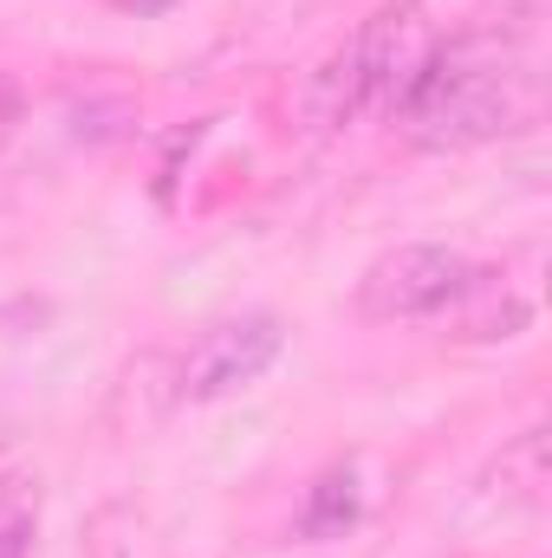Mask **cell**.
Instances as JSON below:
<instances>
[{"label":"cell","instance_id":"7","mask_svg":"<svg viewBox=\"0 0 552 558\" xmlns=\"http://www.w3.org/2000/svg\"><path fill=\"white\" fill-rule=\"evenodd\" d=\"M39 533V474L7 468L0 474V558H26Z\"/></svg>","mask_w":552,"mask_h":558},{"label":"cell","instance_id":"5","mask_svg":"<svg viewBox=\"0 0 552 558\" xmlns=\"http://www.w3.org/2000/svg\"><path fill=\"white\" fill-rule=\"evenodd\" d=\"M552 487V461H547V428H520L501 454H494V468L481 474V507H501V513H533L540 500H547Z\"/></svg>","mask_w":552,"mask_h":558},{"label":"cell","instance_id":"8","mask_svg":"<svg viewBox=\"0 0 552 558\" xmlns=\"http://www.w3.org/2000/svg\"><path fill=\"white\" fill-rule=\"evenodd\" d=\"M85 558H156V539L131 507H105L92 539H85Z\"/></svg>","mask_w":552,"mask_h":558},{"label":"cell","instance_id":"6","mask_svg":"<svg viewBox=\"0 0 552 558\" xmlns=\"http://www.w3.org/2000/svg\"><path fill=\"white\" fill-rule=\"evenodd\" d=\"M299 111H305V131H345L358 124L371 105H364V85H358V65H351V46H338L299 92Z\"/></svg>","mask_w":552,"mask_h":558},{"label":"cell","instance_id":"10","mask_svg":"<svg viewBox=\"0 0 552 558\" xmlns=\"http://www.w3.org/2000/svg\"><path fill=\"white\" fill-rule=\"evenodd\" d=\"M20 111H26V92H20V78H13V72H0V131H13V124H20Z\"/></svg>","mask_w":552,"mask_h":558},{"label":"cell","instance_id":"9","mask_svg":"<svg viewBox=\"0 0 552 558\" xmlns=\"http://www.w3.org/2000/svg\"><path fill=\"white\" fill-rule=\"evenodd\" d=\"M351 520H358L351 474H325V481H319V494H312V507H305V533H312V539H325V533H345Z\"/></svg>","mask_w":552,"mask_h":558},{"label":"cell","instance_id":"11","mask_svg":"<svg viewBox=\"0 0 552 558\" xmlns=\"http://www.w3.org/2000/svg\"><path fill=\"white\" fill-rule=\"evenodd\" d=\"M111 7H118V13H169L176 0H111Z\"/></svg>","mask_w":552,"mask_h":558},{"label":"cell","instance_id":"3","mask_svg":"<svg viewBox=\"0 0 552 558\" xmlns=\"http://www.w3.org/2000/svg\"><path fill=\"white\" fill-rule=\"evenodd\" d=\"M345 46H351L364 105H371V111H397V105L416 92V78L429 72V59H435L442 39H435L429 13H422L416 0H384Z\"/></svg>","mask_w":552,"mask_h":558},{"label":"cell","instance_id":"1","mask_svg":"<svg viewBox=\"0 0 552 558\" xmlns=\"http://www.w3.org/2000/svg\"><path fill=\"white\" fill-rule=\"evenodd\" d=\"M527 20L514 26H475L448 46H435L429 72L397 105V124L422 149H475V143L514 137L540 118V72L527 59Z\"/></svg>","mask_w":552,"mask_h":558},{"label":"cell","instance_id":"2","mask_svg":"<svg viewBox=\"0 0 552 558\" xmlns=\"http://www.w3.org/2000/svg\"><path fill=\"white\" fill-rule=\"evenodd\" d=\"M475 267L455 254V247H429L410 241L384 260H371V274L358 279V312L371 325H410V318H435L448 312L461 292H468Z\"/></svg>","mask_w":552,"mask_h":558},{"label":"cell","instance_id":"4","mask_svg":"<svg viewBox=\"0 0 552 558\" xmlns=\"http://www.w3.org/2000/svg\"><path fill=\"white\" fill-rule=\"evenodd\" d=\"M286 331L274 312H248V318H221L195 338V351L182 357V397L189 403H221L235 390H248L267 364L279 357Z\"/></svg>","mask_w":552,"mask_h":558}]
</instances>
